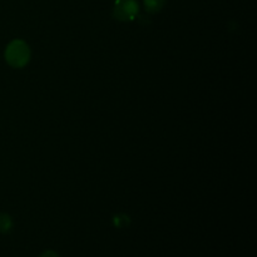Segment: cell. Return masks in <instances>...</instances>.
Segmentation results:
<instances>
[{
	"label": "cell",
	"instance_id": "obj_4",
	"mask_svg": "<svg viewBox=\"0 0 257 257\" xmlns=\"http://www.w3.org/2000/svg\"><path fill=\"white\" fill-rule=\"evenodd\" d=\"M12 226H13V222L9 215H7V213L0 215V232H4V233L9 232Z\"/></svg>",
	"mask_w": 257,
	"mask_h": 257
},
{
	"label": "cell",
	"instance_id": "obj_1",
	"mask_svg": "<svg viewBox=\"0 0 257 257\" xmlns=\"http://www.w3.org/2000/svg\"><path fill=\"white\" fill-rule=\"evenodd\" d=\"M5 59L12 67L23 68L30 59V49L23 40H14L5 50Z\"/></svg>",
	"mask_w": 257,
	"mask_h": 257
},
{
	"label": "cell",
	"instance_id": "obj_3",
	"mask_svg": "<svg viewBox=\"0 0 257 257\" xmlns=\"http://www.w3.org/2000/svg\"><path fill=\"white\" fill-rule=\"evenodd\" d=\"M166 0H145V8L148 13H157L165 5Z\"/></svg>",
	"mask_w": 257,
	"mask_h": 257
},
{
	"label": "cell",
	"instance_id": "obj_6",
	"mask_svg": "<svg viewBox=\"0 0 257 257\" xmlns=\"http://www.w3.org/2000/svg\"><path fill=\"white\" fill-rule=\"evenodd\" d=\"M40 257H59V256H58V253L54 252V251H45V252Z\"/></svg>",
	"mask_w": 257,
	"mask_h": 257
},
{
	"label": "cell",
	"instance_id": "obj_5",
	"mask_svg": "<svg viewBox=\"0 0 257 257\" xmlns=\"http://www.w3.org/2000/svg\"><path fill=\"white\" fill-rule=\"evenodd\" d=\"M128 221H130L128 220V216H125V215H118L114 217L115 226H119V227L128 225Z\"/></svg>",
	"mask_w": 257,
	"mask_h": 257
},
{
	"label": "cell",
	"instance_id": "obj_2",
	"mask_svg": "<svg viewBox=\"0 0 257 257\" xmlns=\"http://www.w3.org/2000/svg\"><path fill=\"white\" fill-rule=\"evenodd\" d=\"M137 0H115L113 8V17L120 22H131L138 14Z\"/></svg>",
	"mask_w": 257,
	"mask_h": 257
}]
</instances>
